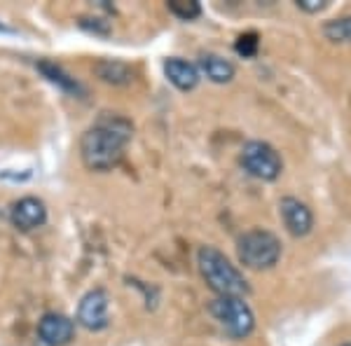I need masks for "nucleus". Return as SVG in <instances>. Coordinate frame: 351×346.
<instances>
[{"instance_id":"obj_1","label":"nucleus","mask_w":351,"mask_h":346,"mask_svg":"<svg viewBox=\"0 0 351 346\" xmlns=\"http://www.w3.org/2000/svg\"><path fill=\"white\" fill-rule=\"evenodd\" d=\"M134 136V124L124 115L104 112L80 140V155L92 171H110L124 157V147Z\"/></svg>"},{"instance_id":"obj_2","label":"nucleus","mask_w":351,"mask_h":346,"mask_svg":"<svg viewBox=\"0 0 351 346\" xmlns=\"http://www.w3.org/2000/svg\"><path fill=\"white\" fill-rule=\"evenodd\" d=\"M197 267H199L202 279L218 297H246L251 293L248 281L234 264L225 258L218 248L202 246L197 251Z\"/></svg>"},{"instance_id":"obj_3","label":"nucleus","mask_w":351,"mask_h":346,"mask_svg":"<svg viewBox=\"0 0 351 346\" xmlns=\"http://www.w3.org/2000/svg\"><path fill=\"white\" fill-rule=\"evenodd\" d=\"M237 255H239V262L248 269H271L281 258V241L267 230L243 232L237 241Z\"/></svg>"},{"instance_id":"obj_4","label":"nucleus","mask_w":351,"mask_h":346,"mask_svg":"<svg viewBox=\"0 0 351 346\" xmlns=\"http://www.w3.org/2000/svg\"><path fill=\"white\" fill-rule=\"evenodd\" d=\"M208 311L232 339H246L256 330V316L243 297H216L208 304Z\"/></svg>"},{"instance_id":"obj_5","label":"nucleus","mask_w":351,"mask_h":346,"mask_svg":"<svg viewBox=\"0 0 351 346\" xmlns=\"http://www.w3.org/2000/svg\"><path fill=\"white\" fill-rule=\"evenodd\" d=\"M241 166L258 180H276L284 171L279 152L265 140H248L241 147Z\"/></svg>"},{"instance_id":"obj_6","label":"nucleus","mask_w":351,"mask_h":346,"mask_svg":"<svg viewBox=\"0 0 351 346\" xmlns=\"http://www.w3.org/2000/svg\"><path fill=\"white\" fill-rule=\"evenodd\" d=\"M77 323L92 332L106 330L110 325V297L104 288L89 291L77 304Z\"/></svg>"},{"instance_id":"obj_7","label":"nucleus","mask_w":351,"mask_h":346,"mask_svg":"<svg viewBox=\"0 0 351 346\" xmlns=\"http://www.w3.org/2000/svg\"><path fill=\"white\" fill-rule=\"evenodd\" d=\"M10 220L16 230L21 232H31V230H38L47 223V206H45L43 199L38 197H21L19 201L12 203L10 208Z\"/></svg>"},{"instance_id":"obj_8","label":"nucleus","mask_w":351,"mask_h":346,"mask_svg":"<svg viewBox=\"0 0 351 346\" xmlns=\"http://www.w3.org/2000/svg\"><path fill=\"white\" fill-rule=\"evenodd\" d=\"M38 337L47 346H66L75 337V323L64 314L49 311L38 321Z\"/></svg>"},{"instance_id":"obj_9","label":"nucleus","mask_w":351,"mask_h":346,"mask_svg":"<svg viewBox=\"0 0 351 346\" xmlns=\"http://www.w3.org/2000/svg\"><path fill=\"white\" fill-rule=\"evenodd\" d=\"M279 211L284 218L286 230L293 236H307L314 230V213L304 201L295 199V197H284L279 201Z\"/></svg>"},{"instance_id":"obj_10","label":"nucleus","mask_w":351,"mask_h":346,"mask_svg":"<svg viewBox=\"0 0 351 346\" xmlns=\"http://www.w3.org/2000/svg\"><path fill=\"white\" fill-rule=\"evenodd\" d=\"M164 73H167L169 82L176 89H180V92H190V89H195L199 84V71H197V66L185 59H178V56L164 61Z\"/></svg>"},{"instance_id":"obj_11","label":"nucleus","mask_w":351,"mask_h":346,"mask_svg":"<svg viewBox=\"0 0 351 346\" xmlns=\"http://www.w3.org/2000/svg\"><path fill=\"white\" fill-rule=\"evenodd\" d=\"M199 71L211 82L225 84V82H232V77H234L237 68H234V64H232V61L223 59V56H218V54H204L202 59H199Z\"/></svg>"},{"instance_id":"obj_12","label":"nucleus","mask_w":351,"mask_h":346,"mask_svg":"<svg viewBox=\"0 0 351 346\" xmlns=\"http://www.w3.org/2000/svg\"><path fill=\"white\" fill-rule=\"evenodd\" d=\"M94 73L101 77L104 82H110V84H127L132 82V68L127 64H122V61H99V64L94 66Z\"/></svg>"},{"instance_id":"obj_13","label":"nucleus","mask_w":351,"mask_h":346,"mask_svg":"<svg viewBox=\"0 0 351 346\" xmlns=\"http://www.w3.org/2000/svg\"><path fill=\"white\" fill-rule=\"evenodd\" d=\"M38 71H40L49 82L59 84V87L64 89V92H68V94H80L82 92L80 82H77L75 77L68 75L61 66L52 64V61H40V64H38Z\"/></svg>"},{"instance_id":"obj_14","label":"nucleus","mask_w":351,"mask_h":346,"mask_svg":"<svg viewBox=\"0 0 351 346\" xmlns=\"http://www.w3.org/2000/svg\"><path fill=\"white\" fill-rule=\"evenodd\" d=\"M324 36L330 42H351V16H339V19L326 21L324 26Z\"/></svg>"},{"instance_id":"obj_15","label":"nucleus","mask_w":351,"mask_h":346,"mask_svg":"<svg viewBox=\"0 0 351 346\" xmlns=\"http://www.w3.org/2000/svg\"><path fill=\"white\" fill-rule=\"evenodd\" d=\"M169 10L183 21H192L202 14V5L197 3V0H171Z\"/></svg>"},{"instance_id":"obj_16","label":"nucleus","mask_w":351,"mask_h":346,"mask_svg":"<svg viewBox=\"0 0 351 346\" xmlns=\"http://www.w3.org/2000/svg\"><path fill=\"white\" fill-rule=\"evenodd\" d=\"M258 33H243V36L237 38V45H234V49H237V54H241L243 59H251V56H256L258 54Z\"/></svg>"},{"instance_id":"obj_17","label":"nucleus","mask_w":351,"mask_h":346,"mask_svg":"<svg viewBox=\"0 0 351 346\" xmlns=\"http://www.w3.org/2000/svg\"><path fill=\"white\" fill-rule=\"evenodd\" d=\"M92 21H94V24H89V21L82 16L77 24H80L84 31L96 33V36H108V33H110V24H108V21H104V19H92Z\"/></svg>"},{"instance_id":"obj_18","label":"nucleus","mask_w":351,"mask_h":346,"mask_svg":"<svg viewBox=\"0 0 351 346\" xmlns=\"http://www.w3.org/2000/svg\"><path fill=\"white\" fill-rule=\"evenodd\" d=\"M328 3H330V0H298V8L309 14H316V12H321V10H326Z\"/></svg>"},{"instance_id":"obj_19","label":"nucleus","mask_w":351,"mask_h":346,"mask_svg":"<svg viewBox=\"0 0 351 346\" xmlns=\"http://www.w3.org/2000/svg\"><path fill=\"white\" fill-rule=\"evenodd\" d=\"M342 346H351V342H347V344H342Z\"/></svg>"}]
</instances>
